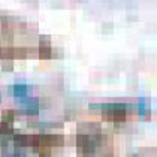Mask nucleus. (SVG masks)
I'll return each mask as SVG.
<instances>
[{
	"instance_id": "nucleus-2",
	"label": "nucleus",
	"mask_w": 157,
	"mask_h": 157,
	"mask_svg": "<svg viewBox=\"0 0 157 157\" xmlns=\"http://www.w3.org/2000/svg\"><path fill=\"white\" fill-rule=\"evenodd\" d=\"M29 85L27 84H13L9 87V93L15 97H27L29 94Z\"/></svg>"
},
{
	"instance_id": "nucleus-1",
	"label": "nucleus",
	"mask_w": 157,
	"mask_h": 157,
	"mask_svg": "<svg viewBox=\"0 0 157 157\" xmlns=\"http://www.w3.org/2000/svg\"><path fill=\"white\" fill-rule=\"evenodd\" d=\"M21 108H23V111H24L25 114H30V115L37 114V111H39V100L35 99V97L25 99L24 102L21 103Z\"/></svg>"
},
{
	"instance_id": "nucleus-4",
	"label": "nucleus",
	"mask_w": 157,
	"mask_h": 157,
	"mask_svg": "<svg viewBox=\"0 0 157 157\" xmlns=\"http://www.w3.org/2000/svg\"><path fill=\"white\" fill-rule=\"evenodd\" d=\"M11 157H24V154H21V153H13Z\"/></svg>"
},
{
	"instance_id": "nucleus-3",
	"label": "nucleus",
	"mask_w": 157,
	"mask_h": 157,
	"mask_svg": "<svg viewBox=\"0 0 157 157\" xmlns=\"http://www.w3.org/2000/svg\"><path fill=\"white\" fill-rule=\"evenodd\" d=\"M138 109H139V114L141 115H150V111H151V106H150V100L148 99H139L138 102Z\"/></svg>"
}]
</instances>
